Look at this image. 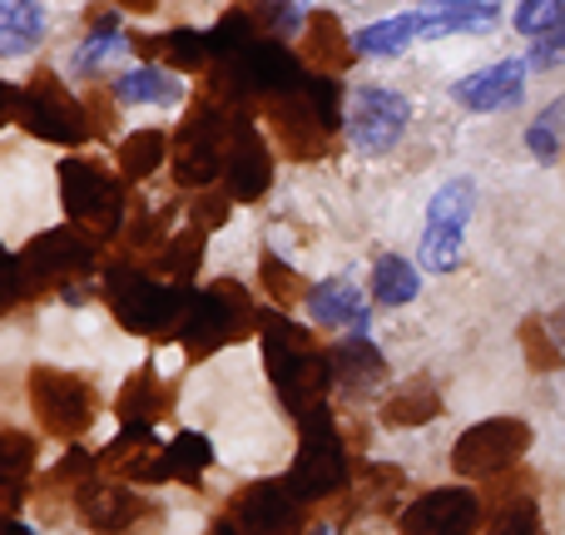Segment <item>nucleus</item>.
Here are the masks:
<instances>
[{
  "instance_id": "obj_1",
  "label": "nucleus",
  "mask_w": 565,
  "mask_h": 535,
  "mask_svg": "<svg viewBox=\"0 0 565 535\" xmlns=\"http://www.w3.org/2000/svg\"><path fill=\"white\" fill-rule=\"evenodd\" d=\"M258 332H264V367L274 377L282 407L292 417H308V411L328 407L332 367H328V352L312 342V332L298 328L288 312H258Z\"/></svg>"
},
{
  "instance_id": "obj_2",
  "label": "nucleus",
  "mask_w": 565,
  "mask_h": 535,
  "mask_svg": "<svg viewBox=\"0 0 565 535\" xmlns=\"http://www.w3.org/2000/svg\"><path fill=\"white\" fill-rule=\"evenodd\" d=\"M268 129L292 159H318L342 129V85L338 75H312L292 95L268 99Z\"/></svg>"
},
{
  "instance_id": "obj_3",
  "label": "nucleus",
  "mask_w": 565,
  "mask_h": 535,
  "mask_svg": "<svg viewBox=\"0 0 565 535\" xmlns=\"http://www.w3.org/2000/svg\"><path fill=\"white\" fill-rule=\"evenodd\" d=\"M105 282V298L115 308V318L125 322L139 338H174L179 322L189 312V288L179 282H159L154 272L129 268V264H109L99 272Z\"/></svg>"
},
{
  "instance_id": "obj_4",
  "label": "nucleus",
  "mask_w": 565,
  "mask_h": 535,
  "mask_svg": "<svg viewBox=\"0 0 565 535\" xmlns=\"http://www.w3.org/2000/svg\"><path fill=\"white\" fill-rule=\"evenodd\" d=\"M234 109L218 95L194 99V109L184 115L174 135V149H169V164H174V179L184 189H209L214 179H224V149H228V129H234Z\"/></svg>"
},
{
  "instance_id": "obj_5",
  "label": "nucleus",
  "mask_w": 565,
  "mask_h": 535,
  "mask_svg": "<svg viewBox=\"0 0 565 535\" xmlns=\"http://www.w3.org/2000/svg\"><path fill=\"white\" fill-rule=\"evenodd\" d=\"M60 199H65V214L79 234L89 238H115L129 218V194L105 164L75 154L60 164Z\"/></svg>"
},
{
  "instance_id": "obj_6",
  "label": "nucleus",
  "mask_w": 565,
  "mask_h": 535,
  "mask_svg": "<svg viewBox=\"0 0 565 535\" xmlns=\"http://www.w3.org/2000/svg\"><path fill=\"white\" fill-rule=\"evenodd\" d=\"M348 481H352V461H348V441H342L332 411L318 407L308 417H298V457H292L288 486L312 506V501L338 496Z\"/></svg>"
},
{
  "instance_id": "obj_7",
  "label": "nucleus",
  "mask_w": 565,
  "mask_h": 535,
  "mask_svg": "<svg viewBox=\"0 0 565 535\" xmlns=\"http://www.w3.org/2000/svg\"><path fill=\"white\" fill-rule=\"evenodd\" d=\"M258 322L254 312V298H248L238 282H214V288H204L199 298H189V312L184 322H179V342H184L189 357H209V352L228 347V342L248 338Z\"/></svg>"
},
{
  "instance_id": "obj_8",
  "label": "nucleus",
  "mask_w": 565,
  "mask_h": 535,
  "mask_svg": "<svg viewBox=\"0 0 565 535\" xmlns=\"http://www.w3.org/2000/svg\"><path fill=\"white\" fill-rule=\"evenodd\" d=\"M20 125L35 139L60 149H79L95 139V125H89L85 99H75L65 85H60L50 69H40L25 89H20Z\"/></svg>"
},
{
  "instance_id": "obj_9",
  "label": "nucleus",
  "mask_w": 565,
  "mask_h": 535,
  "mask_svg": "<svg viewBox=\"0 0 565 535\" xmlns=\"http://www.w3.org/2000/svg\"><path fill=\"white\" fill-rule=\"evenodd\" d=\"M30 407H35V421L55 437L75 441L95 427L99 417V397L85 377L75 372H60V367H35L30 372Z\"/></svg>"
},
{
  "instance_id": "obj_10",
  "label": "nucleus",
  "mask_w": 565,
  "mask_h": 535,
  "mask_svg": "<svg viewBox=\"0 0 565 535\" xmlns=\"http://www.w3.org/2000/svg\"><path fill=\"white\" fill-rule=\"evenodd\" d=\"M531 447V427L516 417H491V421H477L457 437L451 447V471L467 481H491V477H507L516 471V461L526 457Z\"/></svg>"
},
{
  "instance_id": "obj_11",
  "label": "nucleus",
  "mask_w": 565,
  "mask_h": 535,
  "mask_svg": "<svg viewBox=\"0 0 565 535\" xmlns=\"http://www.w3.org/2000/svg\"><path fill=\"white\" fill-rule=\"evenodd\" d=\"M407 125H412L407 95H397V89H387V85H362L342 99V129H348L352 149H362V154H387V149H397Z\"/></svg>"
},
{
  "instance_id": "obj_12",
  "label": "nucleus",
  "mask_w": 565,
  "mask_h": 535,
  "mask_svg": "<svg viewBox=\"0 0 565 535\" xmlns=\"http://www.w3.org/2000/svg\"><path fill=\"white\" fill-rule=\"evenodd\" d=\"M471 179H447L427 204V228H422V268L431 272H451L461 264L467 248V218H471Z\"/></svg>"
},
{
  "instance_id": "obj_13",
  "label": "nucleus",
  "mask_w": 565,
  "mask_h": 535,
  "mask_svg": "<svg viewBox=\"0 0 565 535\" xmlns=\"http://www.w3.org/2000/svg\"><path fill=\"white\" fill-rule=\"evenodd\" d=\"M25 278L35 282V292L65 288L70 278H89L95 272V238L79 228H50V234L30 238L25 254H15Z\"/></svg>"
},
{
  "instance_id": "obj_14",
  "label": "nucleus",
  "mask_w": 565,
  "mask_h": 535,
  "mask_svg": "<svg viewBox=\"0 0 565 535\" xmlns=\"http://www.w3.org/2000/svg\"><path fill=\"white\" fill-rule=\"evenodd\" d=\"M228 521L244 535H308V501L288 481H258L228 501Z\"/></svg>"
},
{
  "instance_id": "obj_15",
  "label": "nucleus",
  "mask_w": 565,
  "mask_h": 535,
  "mask_svg": "<svg viewBox=\"0 0 565 535\" xmlns=\"http://www.w3.org/2000/svg\"><path fill=\"white\" fill-rule=\"evenodd\" d=\"M274 184V149L258 135L254 115L234 109V129H228V149H224V194L234 204H258Z\"/></svg>"
},
{
  "instance_id": "obj_16",
  "label": "nucleus",
  "mask_w": 565,
  "mask_h": 535,
  "mask_svg": "<svg viewBox=\"0 0 565 535\" xmlns=\"http://www.w3.org/2000/svg\"><path fill=\"white\" fill-rule=\"evenodd\" d=\"M487 521V501L471 486H437L417 496L397 521V535H477Z\"/></svg>"
},
{
  "instance_id": "obj_17",
  "label": "nucleus",
  "mask_w": 565,
  "mask_h": 535,
  "mask_svg": "<svg viewBox=\"0 0 565 535\" xmlns=\"http://www.w3.org/2000/svg\"><path fill=\"white\" fill-rule=\"evenodd\" d=\"M451 95H457V105H467L471 115H497V109L521 105V95H526V60H501V65L477 69V75L457 79Z\"/></svg>"
},
{
  "instance_id": "obj_18",
  "label": "nucleus",
  "mask_w": 565,
  "mask_h": 535,
  "mask_svg": "<svg viewBox=\"0 0 565 535\" xmlns=\"http://www.w3.org/2000/svg\"><path fill=\"white\" fill-rule=\"evenodd\" d=\"M75 506H79V516H85V526L99 535H119L145 516V501H139L125 481H95V477L75 491Z\"/></svg>"
},
{
  "instance_id": "obj_19",
  "label": "nucleus",
  "mask_w": 565,
  "mask_h": 535,
  "mask_svg": "<svg viewBox=\"0 0 565 535\" xmlns=\"http://www.w3.org/2000/svg\"><path fill=\"white\" fill-rule=\"evenodd\" d=\"M412 15H417V35L441 40V35H467V30H491L501 6L497 0H422Z\"/></svg>"
},
{
  "instance_id": "obj_20",
  "label": "nucleus",
  "mask_w": 565,
  "mask_h": 535,
  "mask_svg": "<svg viewBox=\"0 0 565 535\" xmlns=\"http://www.w3.org/2000/svg\"><path fill=\"white\" fill-rule=\"evenodd\" d=\"M308 318L322 328H348L352 338H367L372 312L362 308V292L352 278H328L318 288H308Z\"/></svg>"
},
{
  "instance_id": "obj_21",
  "label": "nucleus",
  "mask_w": 565,
  "mask_h": 535,
  "mask_svg": "<svg viewBox=\"0 0 565 535\" xmlns=\"http://www.w3.org/2000/svg\"><path fill=\"white\" fill-rule=\"evenodd\" d=\"M358 55L348 40V30H342V20L332 15V10H312L308 25H302V65L312 69V75H338V69H348V60Z\"/></svg>"
},
{
  "instance_id": "obj_22",
  "label": "nucleus",
  "mask_w": 565,
  "mask_h": 535,
  "mask_svg": "<svg viewBox=\"0 0 565 535\" xmlns=\"http://www.w3.org/2000/svg\"><path fill=\"white\" fill-rule=\"evenodd\" d=\"M328 367H332V387L352 392V397H362V392L382 387V377H387V362H382V352L372 347L367 338L338 342V347L328 352Z\"/></svg>"
},
{
  "instance_id": "obj_23",
  "label": "nucleus",
  "mask_w": 565,
  "mask_h": 535,
  "mask_svg": "<svg viewBox=\"0 0 565 535\" xmlns=\"http://www.w3.org/2000/svg\"><path fill=\"white\" fill-rule=\"evenodd\" d=\"M45 25L40 0H0V60H25L45 40Z\"/></svg>"
},
{
  "instance_id": "obj_24",
  "label": "nucleus",
  "mask_w": 565,
  "mask_h": 535,
  "mask_svg": "<svg viewBox=\"0 0 565 535\" xmlns=\"http://www.w3.org/2000/svg\"><path fill=\"white\" fill-rule=\"evenodd\" d=\"M145 60H159L164 69H204L209 65V35L204 30H189V25H174L164 30L159 40H129Z\"/></svg>"
},
{
  "instance_id": "obj_25",
  "label": "nucleus",
  "mask_w": 565,
  "mask_h": 535,
  "mask_svg": "<svg viewBox=\"0 0 565 535\" xmlns=\"http://www.w3.org/2000/svg\"><path fill=\"white\" fill-rule=\"evenodd\" d=\"M115 99H125V105H179V99H184V85H179L174 69L145 60V65L125 69V75L115 79Z\"/></svg>"
},
{
  "instance_id": "obj_26",
  "label": "nucleus",
  "mask_w": 565,
  "mask_h": 535,
  "mask_svg": "<svg viewBox=\"0 0 565 535\" xmlns=\"http://www.w3.org/2000/svg\"><path fill=\"white\" fill-rule=\"evenodd\" d=\"M169 411H174V387H164L154 367H139L135 377L125 382V392H119V417L125 421H149V427H154Z\"/></svg>"
},
{
  "instance_id": "obj_27",
  "label": "nucleus",
  "mask_w": 565,
  "mask_h": 535,
  "mask_svg": "<svg viewBox=\"0 0 565 535\" xmlns=\"http://www.w3.org/2000/svg\"><path fill=\"white\" fill-rule=\"evenodd\" d=\"M30 477H35V437H25V431H0V511L20 506Z\"/></svg>"
},
{
  "instance_id": "obj_28",
  "label": "nucleus",
  "mask_w": 565,
  "mask_h": 535,
  "mask_svg": "<svg viewBox=\"0 0 565 535\" xmlns=\"http://www.w3.org/2000/svg\"><path fill=\"white\" fill-rule=\"evenodd\" d=\"M437 411H441V397H437V387H431L427 377L407 382V387H397L387 402H382V421H387V427H397V431L427 427Z\"/></svg>"
},
{
  "instance_id": "obj_29",
  "label": "nucleus",
  "mask_w": 565,
  "mask_h": 535,
  "mask_svg": "<svg viewBox=\"0 0 565 535\" xmlns=\"http://www.w3.org/2000/svg\"><path fill=\"white\" fill-rule=\"evenodd\" d=\"M159 457H164V481H184V486H199L214 467V447L204 431H179L169 447H159Z\"/></svg>"
},
{
  "instance_id": "obj_30",
  "label": "nucleus",
  "mask_w": 565,
  "mask_h": 535,
  "mask_svg": "<svg viewBox=\"0 0 565 535\" xmlns=\"http://www.w3.org/2000/svg\"><path fill=\"white\" fill-rule=\"evenodd\" d=\"M119 50H129L125 30H119V15H99L89 20V35L75 45V55H70V75H95L99 65H105L109 55H119Z\"/></svg>"
},
{
  "instance_id": "obj_31",
  "label": "nucleus",
  "mask_w": 565,
  "mask_h": 535,
  "mask_svg": "<svg viewBox=\"0 0 565 535\" xmlns=\"http://www.w3.org/2000/svg\"><path fill=\"white\" fill-rule=\"evenodd\" d=\"M412 40H417V15L402 10V15H392V20H372V25H362L358 35H352V50L382 60V55H402Z\"/></svg>"
},
{
  "instance_id": "obj_32",
  "label": "nucleus",
  "mask_w": 565,
  "mask_h": 535,
  "mask_svg": "<svg viewBox=\"0 0 565 535\" xmlns=\"http://www.w3.org/2000/svg\"><path fill=\"white\" fill-rule=\"evenodd\" d=\"M417 292H422V272L412 268L407 258H397V254L377 258V268H372V298H377L382 308H407Z\"/></svg>"
},
{
  "instance_id": "obj_33",
  "label": "nucleus",
  "mask_w": 565,
  "mask_h": 535,
  "mask_svg": "<svg viewBox=\"0 0 565 535\" xmlns=\"http://www.w3.org/2000/svg\"><path fill=\"white\" fill-rule=\"evenodd\" d=\"M204 238L209 234H199V228H174V234L159 244V272H164L169 282H179V288H189V278L204 264Z\"/></svg>"
},
{
  "instance_id": "obj_34",
  "label": "nucleus",
  "mask_w": 565,
  "mask_h": 535,
  "mask_svg": "<svg viewBox=\"0 0 565 535\" xmlns=\"http://www.w3.org/2000/svg\"><path fill=\"white\" fill-rule=\"evenodd\" d=\"M169 159V135L159 129H135L119 139V174L125 179H149Z\"/></svg>"
},
{
  "instance_id": "obj_35",
  "label": "nucleus",
  "mask_w": 565,
  "mask_h": 535,
  "mask_svg": "<svg viewBox=\"0 0 565 535\" xmlns=\"http://www.w3.org/2000/svg\"><path fill=\"white\" fill-rule=\"evenodd\" d=\"M487 535H541V506L531 501L526 486L497 496V506H491V521H487Z\"/></svg>"
},
{
  "instance_id": "obj_36",
  "label": "nucleus",
  "mask_w": 565,
  "mask_h": 535,
  "mask_svg": "<svg viewBox=\"0 0 565 535\" xmlns=\"http://www.w3.org/2000/svg\"><path fill=\"white\" fill-rule=\"evenodd\" d=\"M264 35V30H258V20L248 15L244 6H234V10H224V15H218V25L209 30V60H234L238 50H248L254 45V40Z\"/></svg>"
},
{
  "instance_id": "obj_37",
  "label": "nucleus",
  "mask_w": 565,
  "mask_h": 535,
  "mask_svg": "<svg viewBox=\"0 0 565 535\" xmlns=\"http://www.w3.org/2000/svg\"><path fill=\"white\" fill-rule=\"evenodd\" d=\"M248 15L258 20V30L274 40H288V35H302V25H308V0H248Z\"/></svg>"
},
{
  "instance_id": "obj_38",
  "label": "nucleus",
  "mask_w": 565,
  "mask_h": 535,
  "mask_svg": "<svg viewBox=\"0 0 565 535\" xmlns=\"http://www.w3.org/2000/svg\"><path fill=\"white\" fill-rule=\"evenodd\" d=\"M561 145H565V99H556V105L526 129V149L541 159V164H556Z\"/></svg>"
},
{
  "instance_id": "obj_39",
  "label": "nucleus",
  "mask_w": 565,
  "mask_h": 535,
  "mask_svg": "<svg viewBox=\"0 0 565 535\" xmlns=\"http://www.w3.org/2000/svg\"><path fill=\"white\" fill-rule=\"evenodd\" d=\"M264 288H268V298H274L278 308H292L298 298H308L302 278H298V272H292L288 264H282L278 254H264Z\"/></svg>"
},
{
  "instance_id": "obj_40",
  "label": "nucleus",
  "mask_w": 565,
  "mask_h": 535,
  "mask_svg": "<svg viewBox=\"0 0 565 535\" xmlns=\"http://www.w3.org/2000/svg\"><path fill=\"white\" fill-rule=\"evenodd\" d=\"M228 208H234V199H228V194H214V189H194V204H189V228L209 234V228H218V224L228 218Z\"/></svg>"
},
{
  "instance_id": "obj_41",
  "label": "nucleus",
  "mask_w": 565,
  "mask_h": 535,
  "mask_svg": "<svg viewBox=\"0 0 565 535\" xmlns=\"http://www.w3.org/2000/svg\"><path fill=\"white\" fill-rule=\"evenodd\" d=\"M30 298H40L35 282L25 278L20 258H10V254H6V264H0V312H15L20 302H30Z\"/></svg>"
},
{
  "instance_id": "obj_42",
  "label": "nucleus",
  "mask_w": 565,
  "mask_h": 535,
  "mask_svg": "<svg viewBox=\"0 0 565 535\" xmlns=\"http://www.w3.org/2000/svg\"><path fill=\"white\" fill-rule=\"evenodd\" d=\"M565 15V0H521L516 10V30L521 35H541Z\"/></svg>"
},
{
  "instance_id": "obj_43",
  "label": "nucleus",
  "mask_w": 565,
  "mask_h": 535,
  "mask_svg": "<svg viewBox=\"0 0 565 535\" xmlns=\"http://www.w3.org/2000/svg\"><path fill=\"white\" fill-rule=\"evenodd\" d=\"M561 60H565V15L551 30H541L536 45H531V65L536 69H556Z\"/></svg>"
},
{
  "instance_id": "obj_44",
  "label": "nucleus",
  "mask_w": 565,
  "mask_h": 535,
  "mask_svg": "<svg viewBox=\"0 0 565 535\" xmlns=\"http://www.w3.org/2000/svg\"><path fill=\"white\" fill-rule=\"evenodd\" d=\"M521 342H526V357H531V367H561V352H556V342L551 338H541V318H531L526 328H521Z\"/></svg>"
},
{
  "instance_id": "obj_45",
  "label": "nucleus",
  "mask_w": 565,
  "mask_h": 535,
  "mask_svg": "<svg viewBox=\"0 0 565 535\" xmlns=\"http://www.w3.org/2000/svg\"><path fill=\"white\" fill-rule=\"evenodd\" d=\"M10 119H20V89L10 85V79H0V129H6Z\"/></svg>"
},
{
  "instance_id": "obj_46",
  "label": "nucleus",
  "mask_w": 565,
  "mask_h": 535,
  "mask_svg": "<svg viewBox=\"0 0 565 535\" xmlns=\"http://www.w3.org/2000/svg\"><path fill=\"white\" fill-rule=\"evenodd\" d=\"M119 10H129V15H149V10L159 6V0H115Z\"/></svg>"
},
{
  "instance_id": "obj_47",
  "label": "nucleus",
  "mask_w": 565,
  "mask_h": 535,
  "mask_svg": "<svg viewBox=\"0 0 565 535\" xmlns=\"http://www.w3.org/2000/svg\"><path fill=\"white\" fill-rule=\"evenodd\" d=\"M209 535H244V531H238V526H234V521H228V516H218L214 526H209Z\"/></svg>"
},
{
  "instance_id": "obj_48",
  "label": "nucleus",
  "mask_w": 565,
  "mask_h": 535,
  "mask_svg": "<svg viewBox=\"0 0 565 535\" xmlns=\"http://www.w3.org/2000/svg\"><path fill=\"white\" fill-rule=\"evenodd\" d=\"M6 535H35L30 526H20V521H6Z\"/></svg>"
},
{
  "instance_id": "obj_49",
  "label": "nucleus",
  "mask_w": 565,
  "mask_h": 535,
  "mask_svg": "<svg viewBox=\"0 0 565 535\" xmlns=\"http://www.w3.org/2000/svg\"><path fill=\"white\" fill-rule=\"evenodd\" d=\"M308 535H332V531H328V526H312V531H308Z\"/></svg>"
},
{
  "instance_id": "obj_50",
  "label": "nucleus",
  "mask_w": 565,
  "mask_h": 535,
  "mask_svg": "<svg viewBox=\"0 0 565 535\" xmlns=\"http://www.w3.org/2000/svg\"><path fill=\"white\" fill-rule=\"evenodd\" d=\"M0 535H6V516H0Z\"/></svg>"
},
{
  "instance_id": "obj_51",
  "label": "nucleus",
  "mask_w": 565,
  "mask_h": 535,
  "mask_svg": "<svg viewBox=\"0 0 565 535\" xmlns=\"http://www.w3.org/2000/svg\"><path fill=\"white\" fill-rule=\"evenodd\" d=\"M0 264H6V248H0Z\"/></svg>"
}]
</instances>
